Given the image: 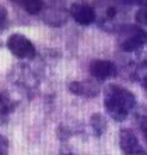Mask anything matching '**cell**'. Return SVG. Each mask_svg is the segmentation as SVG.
I'll use <instances>...</instances> for the list:
<instances>
[{"instance_id":"15","label":"cell","mask_w":147,"mask_h":155,"mask_svg":"<svg viewBox=\"0 0 147 155\" xmlns=\"http://www.w3.org/2000/svg\"><path fill=\"white\" fill-rule=\"evenodd\" d=\"M123 2L130 4H147V0H123Z\"/></svg>"},{"instance_id":"10","label":"cell","mask_w":147,"mask_h":155,"mask_svg":"<svg viewBox=\"0 0 147 155\" xmlns=\"http://www.w3.org/2000/svg\"><path fill=\"white\" fill-rule=\"evenodd\" d=\"M91 126H93L94 131L97 133V136H101V134L104 133V130L107 129V124H105V122H104V117H102L100 113L93 115V117H91Z\"/></svg>"},{"instance_id":"8","label":"cell","mask_w":147,"mask_h":155,"mask_svg":"<svg viewBox=\"0 0 147 155\" xmlns=\"http://www.w3.org/2000/svg\"><path fill=\"white\" fill-rule=\"evenodd\" d=\"M13 2L20 4L29 14H36V13H39L43 7V0H13Z\"/></svg>"},{"instance_id":"3","label":"cell","mask_w":147,"mask_h":155,"mask_svg":"<svg viewBox=\"0 0 147 155\" xmlns=\"http://www.w3.org/2000/svg\"><path fill=\"white\" fill-rule=\"evenodd\" d=\"M7 46L10 52L18 59H31L35 56V48L28 38L21 34H13L9 36Z\"/></svg>"},{"instance_id":"11","label":"cell","mask_w":147,"mask_h":155,"mask_svg":"<svg viewBox=\"0 0 147 155\" xmlns=\"http://www.w3.org/2000/svg\"><path fill=\"white\" fill-rule=\"evenodd\" d=\"M136 21L140 24H146L147 25V7L142 8L136 13Z\"/></svg>"},{"instance_id":"12","label":"cell","mask_w":147,"mask_h":155,"mask_svg":"<svg viewBox=\"0 0 147 155\" xmlns=\"http://www.w3.org/2000/svg\"><path fill=\"white\" fill-rule=\"evenodd\" d=\"M0 155H9V141L3 136H0Z\"/></svg>"},{"instance_id":"17","label":"cell","mask_w":147,"mask_h":155,"mask_svg":"<svg viewBox=\"0 0 147 155\" xmlns=\"http://www.w3.org/2000/svg\"><path fill=\"white\" fill-rule=\"evenodd\" d=\"M137 155H147V154H146V151H144V150H143V151L140 152V154H137Z\"/></svg>"},{"instance_id":"6","label":"cell","mask_w":147,"mask_h":155,"mask_svg":"<svg viewBox=\"0 0 147 155\" xmlns=\"http://www.w3.org/2000/svg\"><path fill=\"white\" fill-rule=\"evenodd\" d=\"M70 13H72L73 18H74L79 24H81V25H88V24H91V22L95 20L94 8L90 7V6L86 3H81V2L73 4Z\"/></svg>"},{"instance_id":"1","label":"cell","mask_w":147,"mask_h":155,"mask_svg":"<svg viewBox=\"0 0 147 155\" xmlns=\"http://www.w3.org/2000/svg\"><path fill=\"white\" fill-rule=\"evenodd\" d=\"M136 105L135 95L121 85H109L105 88L104 106L108 115L116 122H123Z\"/></svg>"},{"instance_id":"14","label":"cell","mask_w":147,"mask_h":155,"mask_svg":"<svg viewBox=\"0 0 147 155\" xmlns=\"http://www.w3.org/2000/svg\"><path fill=\"white\" fill-rule=\"evenodd\" d=\"M6 17H7V11H6V8H4L2 4H0V25L4 22Z\"/></svg>"},{"instance_id":"13","label":"cell","mask_w":147,"mask_h":155,"mask_svg":"<svg viewBox=\"0 0 147 155\" xmlns=\"http://www.w3.org/2000/svg\"><path fill=\"white\" fill-rule=\"evenodd\" d=\"M140 130H142L143 137L147 143V117H142V119H140Z\"/></svg>"},{"instance_id":"16","label":"cell","mask_w":147,"mask_h":155,"mask_svg":"<svg viewBox=\"0 0 147 155\" xmlns=\"http://www.w3.org/2000/svg\"><path fill=\"white\" fill-rule=\"evenodd\" d=\"M142 84H143V88L147 91V76L144 77V80H143V83H142Z\"/></svg>"},{"instance_id":"9","label":"cell","mask_w":147,"mask_h":155,"mask_svg":"<svg viewBox=\"0 0 147 155\" xmlns=\"http://www.w3.org/2000/svg\"><path fill=\"white\" fill-rule=\"evenodd\" d=\"M15 102L7 92H0V115H9L14 110Z\"/></svg>"},{"instance_id":"2","label":"cell","mask_w":147,"mask_h":155,"mask_svg":"<svg viewBox=\"0 0 147 155\" xmlns=\"http://www.w3.org/2000/svg\"><path fill=\"white\" fill-rule=\"evenodd\" d=\"M147 42V34L137 27H125L121 29L119 35V46L125 52H135Z\"/></svg>"},{"instance_id":"7","label":"cell","mask_w":147,"mask_h":155,"mask_svg":"<svg viewBox=\"0 0 147 155\" xmlns=\"http://www.w3.org/2000/svg\"><path fill=\"white\" fill-rule=\"evenodd\" d=\"M69 90L70 92L76 95H83V97H94V95L98 94L97 87L94 85L90 81H74L69 85Z\"/></svg>"},{"instance_id":"5","label":"cell","mask_w":147,"mask_h":155,"mask_svg":"<svg viewBox=\"0 0 147 155\" xmlns=\"http://www.w3.org/2000/svg\"><path fill=\"white\" fill-rule=\"evenodd\" d=\"M91 76L98 81H105L116 74V67L114 63L108 60H94L90 66Z\"/></svg>"},{"instance_id":"18","label":"cell","mask_w":147,"mask_h":155,"mask_svg":"<svg viewBox=\"0 0 147 155\" xmlns=\"http://www.w3.org/2000/svg\"><path fill=\"white\" fill-rule=\"evenodd\" d=\"M62 155H72V154H62Z\"/></svg>"},{"instance_id":"4","label":"cell","mask_w":147,"mask_h":155,"mask_svg":"<svg viewBox=\"0 0 147 155\" xmlns=\"http://www.w3.org/2000/svg\"><path fill=\"white\" fill-rule=\"evenodd\" d=\"M119 145L125 155H137L143 151L139 145V140L130 129H122L119 134Z\"/></svg>"}]
</instances>
